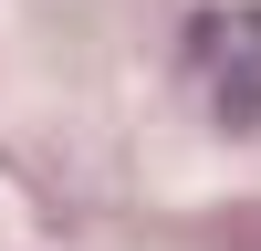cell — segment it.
I'll return each instance as SVG.
<instances>
[{"instance_id":"cell-1","label":"cell","mask_w":261,"mask_h":251,"mask_svg":"<svg viewBox=\"0 0 261 251\" xmlns=\"http://www.w3.org/2000/svg\"><path fill=\"white\" fill-rule=\"evenodd\" d=\"M188 53H199V73H209V94H220V115H230V126H251V115H261V11H251V0L199 11Z\"/></svg>"}]
</instances>
